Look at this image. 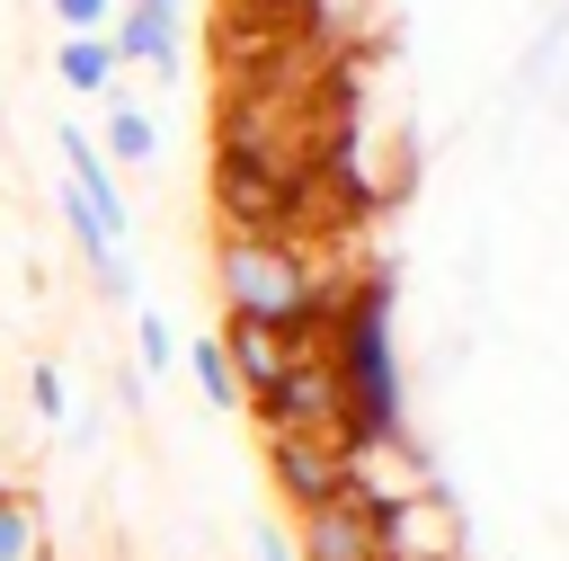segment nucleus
Masks as SVG:
<instances>
[{
    "instance_id": "f257e3e1",
    "label": "nucleus",
    "mask_w": 569,
    "mask_h": 561,
    "mask_svg": "<svg viewBox=\"0 0 569 561\" xmlns=\"http://www.w3.org/2000/svg\"><path fill=\"white\" fill-rule=\"evenodd\" d=\"M320 347H329V365H338L347 427H356V436H400V427H409V383H400V347H391V276H365V285L320 321Z\"/></svg>"
},
{
    "instance_id": "f03ea898",
    "label": "nucleus",
    "mask_w": 569,
    "mask_h": 561,
    "mask_svg": "<svg viewBox=\"0 0 569 561\" xmlns=\"http://www.w3.org/2000/svg\"><path fill=\"white\" fill-rule=\"evenodd\" d=\"M267 436H320V445H347V392H338V365L320 347V329L293 347V365L249 401Z\"/></svg>"
},
{
    "instance_id": "7ed1b4c3",
    "label": "nucleus",
    "mask_w": 569,
    "mask_h": 561,
    "mask_svg": "<svg viewBox=\"0 0 569 561\" xmlns=\"http://www.w3.org/2000/svg\"><path fill=\"white\" fill-rule=\"evenodd\" d=\"M427 481H436V463H427V445H418L409 427H400V436H356V427H347V445H338V490H347V499H365V508L382 516V508L418 499Z\"/></svg>"
},
{
    "instance_id": "20e7f679",
    "label": "nucleus",
    "mask_w": 569,
    "mask_h": 561,
    "mask_svg": "<svg viewBox=\"0 0 569 561\" xmlns=\"http://www.w3.org/2000/svg\"><path fill=\"white\" fill-rule=\"evenodd\" d=\"M373 534H382V561H462V508L445 499V481H427L418 499L382 508Z\"/></svg>"
},
{
    "instance_id": "39448f33",
    "label": "nucleus",
    "mask_w": 569,
    "mask_h": 561,
    "mask_svg": "<svg viewBox=\"0 0 569 561\" xmlns=\"http://www.w3.org/2000/svg\"><path fill=\"white\" fill-rule=\"evenodd\" d=\"M107 45H116V62H142L151 80H178L187 71V0H124Z\"/></svg>"
},
{
    "instance_id": "423d86ee",
    "label": "nucleus",
    "mask_w": 569,
    "mask_h": 561,
    "mask_svg": "<svg viewBox=\"0 0 569 561\" xmlns=\"http://www.w3.org/2000/svg\"><path fill=\"white\" fill-rule=\"evenodd\" d=\"M53 151H62V187H71V196H80V205L98 214V232H107V240L124 249V240H133V205H124V187L107 178L98 142H89L80 125H53Z\"/></svg>"
},
{
    "instance_id": "0eeeda50",
    "label": "nucleus",
    "mask_w": 569,
    "mask_h": 561,
    "mask_svg": "<svg viewBox=\"0 0 569 561\" xmlns=\"http://www.w3.org/2000/svg\"><path fill=\"white\" fill-rule=\"evenodd\" d=\"M302 561H382V534H373V508L329 490L320 508H302V534H293Z\"/></svg>"
},
{
    "instance_id": "6e6552de",
    "label": "nucleus",
    "mask_w": 569,
    "mask_h": 561,
    "mask_svg": "<svg viewBox=\"0 0 569 561\" xmlns=\"http://www.w3.org/2000/svg\"><path fill=\"white\" fill-rule=\"evenodd\" d=\"M213 338H222V356H231L240 401H258V392H267V383L293 365V347H302L311 329H276V321H231V312H222V329H213Z\"/></svg>"
},
{
    "instance_id": "1a4fd4ad",
    "label": "nucleus",
    "mask_w": 569,
    "mask_h": 561,
    "mask_svg": "<svg viewBox=\"0 0 569 561\" xmlns=\"http://www.w3.org/2000/svg\"><path fill=\"white\" fill-rule=\"evenodd\" d=\"M267 472H276V490L302 516V508H320L338 490V445H320V436H267Z\"/></svg>"
},
{
    "instance_id": "9d476101",
    "label": "nucleus",
    "mask_w": 569,
    "mask_h": 561,
    "mask_svg": "<svg viewBox=\"0 0 569 561\" xmlns=\"http://www.w3.org/2000/svg\"><path fill=\"white\" fill-rule=\"evenodd\" d=\"M116 71H124V62H116L107 36H62V45H53V80H62L71 98H107Z\"/></svg>"
},
{
    "instance_id": "9b49d317",
    "label": "nucleus",
    "mask_w": 569,
    "mask_h": 561,
    "mask_svg": "<svg viewBox=\"0 0 569 561\" xmlns=\"http://www.w3.org/2000/svg\"><path fill=\"white\" fill-rule=\"evenodd\" d=\"M107 160H124V169H151V160H160L151 107H133V98H116V89H107Z\"/></svg>"
},
{
    "instance_id": "f8f14e48",
    "label": "nucleus",
    "mask_w": 569,
    "mask_h": 561,
    "mask_svg": "<svg viewBox=\"0 0 569 561\" xmlns=\"http://www.w3.org/2000/svg\"><path fill=\"white\" fill-rule=\"evenodd\" d=\"M0 561H53V543H44V508H36L18 481H0Z\"/></svg>"
},
{
    "instance_id": "ddd939ff",
    "label": "nucleus",
    "mask_w": 569,
    "mask_h": 561,
    "mask_svg": "<svg viewBox=\"0 0 569 561\" xmlns=\"http://www.w3.org/2000/svg\"><path fill=\"white\" fill-rule=\"evenodd\" d=\"M187 374H196V401H204V410H240V383H231V356H222L213 329L187 338Z\"/></svg>"
},
{
    "instance_id": "4468645a",
    "label": "nucleus",
    "mask_w": 569,
    "mask_h": 561,
    "mask_svg": "<svg viewBox=\"0 0 569 561\" xmlns=\"http://www.w3.org/2000/svg\"><path fill=\"white\" fill-rule=\"evenodd\" d=\"M178 365V338H169V321L151 312V303H133V374L151 383V374H169Z\"/></svg>"
},
{
    "instance_id": "2eb2a0df",
    "label": "nucleus",
    "mask_w": 569,
    "mask_h": 561,
    "mask_svg": "<svg viewBox=\"0 0 569 561\" xmlns=\"http://www.w3.org/2000/svg\"><path fill=\"white\" fill-rule=\"evenodd\" d=\"M27 410H36V427H62V419H71V392H62V365H44V356H36V374H27Z\"/></svg>"
},
{
    "instance_id": "dca6fc26",
    "label": "nucleus",
    "mask_w": 569,
    "mask_h": 561,
    "mask_svg": "<svg viewBox=\"0 0 569 561\" xmlns=\"http://www.w3.org/2000/svg\"><path fill=\"white\" fill-rule=\"evenodd\" d=\"M89 276H98V294H107V303H124V312L142 303V276H133V258H124V249H107V258H89Z\"/></svg>"
},
{
    "instance_id": "f3484780",
    "label": "nucleus",
    "mask_w": 569,
    "mask_h": 561,
    "mask_svg": "<svg viewBox=\"0 0 569 561\" xmlns=\"http://www.w3.org/2000/svg\"><path fill=\"white\" fill-rule=\"evenodd\" d=\"M44 9H53V18H62V36H107V27H116V9H124V0H44Z\"/></svg>"
},
{
    "instance_id": "a211bd4d",
    "label": "nucleus",
    "mask_w": 569,
    "mask_h": 561,
    "mask_svg": "<svg viewBox=\"0 0 569 561\" xmlns=\"http://www.w3.org/2000/svg\"><path fill=\"white\" fill-rule=\"evenodd\" d=\"M249 561H302L284 525H249Z\"/></svg>"
}]
</instances>
